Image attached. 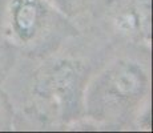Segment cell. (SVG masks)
<instances>
[{
    "label": "cell",
    "mask_w": 153,
    "mask_h": 133,
    "mask_svg": "<svg viewBox=\"0 0 153 133\" xmlns=\"http://www.w3.org/2000/svg\"><path fill=\"white\" fill-rule=\"evenodd\" d=\"M149 89V76L140 63L121 59L93 80L85 93V105L96 119L119 120L137 108Z\"/></svg>",
    "instance_id": "cell-1"
},
{
    "label": "cell",
    "mask_w": 153,
    "mask_h": 133,
    "mask_svg": "<svg viewBox=\"0 0 153 133\" xmlns=\"http://www.w3.org/2000/svg\"><path fill=\"white\" fill-rule=\"evenodd\" d=\"M5 22L10 39L20 47L32 48L49 35L55 13L44 0H11Z\"/></svg>",
    "instance_id": "cell-2"
},
{
    "label": "cell",
    "mask_w": 153,
    "mask_h": 133,
    "mask_svg": "<svg viewBox=\"0 0 153 133\" xmlns=\"http://www.w3.org/2000/svg\"><path fill=\"white\" fill-rule=\"evenodd\" d=\"M83 73L80 67L71 61H59L44 71L36 84V93L45 106L65 114L79 104Z\"/></svg>",
    "instance_id": "cell-3"
},
{
    "label": "cell",
    "mask_w": 153,
    "mask_h": 133,
    "mask_svg": "<svg viewBox=\"0 0 153 133\" xmlns=\"http://www.w3.org/2000/svg\"><path fill=\"white\" fill-rule=\"evenodd\" d=\"M57 5L64 11V12H76L84 8L87 4V0H55Z\"/></svg>",
    "instance_id": "cell-4"
},
{
    "label": "cell",
    "mask_w": 153,
    "mask_h": 133,
    "mask_svg": "<svg viewBox=\"0 0 153 133\" xmlns=\"http://www.w3.org/2000/svg\"><path fill=\"white\" fill-rule=\"evenodd\" d=\"M8 121V108L5 105V103L3 101L1 96H0V129H3L7 125Z\"/></svg>",
    "instance_id": "cell-5"
},
{
    "label": "cell",
    "mask_w": 153,
    "mask_h": 133,
    "mask_svg": "<svg viewBox=\"0 0 153 133\" xmlns=\"http://www.w3.org/2000/svg\"><path fill=\"white\" fill-rule=\"evenodd\" d=\"M4 52H5V41H4V39H3L1 29H0V64H1L3 61H4V59H5Z\"/></svg>",
    "instance_id": "cell-6"
}]
</instances>
